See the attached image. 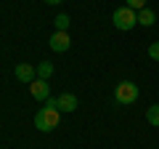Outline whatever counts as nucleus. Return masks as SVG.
<instances>
[{"instance_id":"f8f14e48","label":"nucleus","mask_w":159,"mask_h":149,"mask_svg":"<svg viewBox=\"0 0 159 149\" xmlns=\"http://www.w3.org/2000/svg\"><path fill=\"white\" fill-rule=\"evenodd\" d=\"M125 6L133 8V11H143L146 8V0H125Z\"/></svg>"},{"instance_id":"9b49d317","label":"nucleus","mask_w":159,"mask_h":149,"mask_svg":"<svg viewBox=\"0 0 159 149\" xmlns=\"http://www.w3.org/2000/svg\"><path fill=\"white\" fill-rule=\"evenodd\" d=\"M146 120L151 123L154 128H159V104H151V107L146 109Z\"/></svg>"},{"instance_id":"7ed1b4c3","label":"nucleus","mask_w":159,"mask_h":149,"mask_svg":"<svg viewBox=\"0 0 159 149\" xmlns=\"http://www.w3.org/2000/svg\"><path fill=\"white\" fill-rule=\"evenodd\" d=\"M111 22H114V27H117L119 32H127V29H133L138 24V11L122 6V8H117V11L111 13Z\"/></svg>"},{"instance_id":"20e7f679","label":"nucleus","mask_w":159,"mask_h":149,"mask_svg":"<svg viewBox=\"0 0 159 149\" xmlns=\"http://www.w3.org/2000/svg\"><path fill=\"white\" fill-rule=\"evenodd\" d=\"M29 96H32L34 101H48V99H51V85H48V80L29 83Z\"/></svg>"},{"instance_id":"9d476101","label":"nucleus","mask_w":159,"mask_h":149,"mask_svg":"<svg viewBox=\"0 0 159 149\" xmlns=\"http://www.w3.org/2000/svg\"><path fill=\"white\" fill-rule=\"evenodd\" d=\"M69 13H58L56 19H53V24H56V32H69Z\"/></svg>"},{"instance_id":"4468645a","label":"nucleus","mask_w":159,"mask_h":149,"mask_svg":"<svg viewBox=\"0 0 159 149\" xmlns=\"http://www.w3.org/2000/svg\"><path fill=\"white\" fill-rule=\"evenodd\" d=\"M48 6H58V3H64V0H45Z\"/></svg>"},{"instance_id":"f03ea898","label":"nucleus","mask_w":159,"mask_h":149,"mask_svg":"<svg viewBox=\"0 0 159 149\" xmlns=\"http://www.w3.org/2000/svg\"><path fill=\"white\" fill-rule=\"evenodd\" d=\"M138 96H141V91H138V85L133 80H122V83H117V88H114V101H117L119 107L135 104Z\"/></svg>"},{"instance_id":"6e6552de","label":"nucleus","mask_w":159,"mask_h":149,"mask_svg":"<svg viewBox=\"0 0 159 149\" xmlns=\"http://www.w3.org/2000/svg\"><path fill=\"white\" fill-rule=\"evenodd\" d=\"M154 22H157V13H154L151 8L138 11V24H143V27H154Z\"/></svg>"},{"instance_id":"1a4fd4ad","label":"nucleus","mask_w":159,"mask_h":149,"mask_svg":"<svg viewBox=\"0 0 159 149\" xmlns=\"http://www.w3.org/2000/svg\"><path fill=\"white\" fill-rule=\"evenodd\" d=\"M53 74V64L51 61H40L37 64V80H51Z\"/></svg>"},{"instance_id":"39448f33","label":"nucleus","mask_w":159,"mask_h":149,"mask_svg":"<svg viewBox=\"0 0 159 149\" xmlns=\"http://www.w3.org/2000/svg\"><path fill=\"white\" fill-rule=\"evenodd\" d=\"M48 46H51L56 53H66L69 46H72V37H69V32H53L51 40H48Z\"/></svg>"},{"instance_id":"f257e3e1","label":"nucleus","mask_w":159,"mask_h":149,"mask_svg":"<svg viewBox=\"0 0 159 149\" xmlns=\"http://www.w3.org/2000/svg\"><path fill=\"white\" fill-rule=\"evenodd\" d=\"M58 120H61V112L53 107H43L37 109V115H34V128L43 133H51L53 128H58Z\"/></svg>"},{"instance_id":"ddd939ff","label":"nucleus","mask_w":159,"mask_h":149,"mask_svg":"<svg viewBox=\"0 0 159 149\" xmlns=\"http://www.w3.org/2000/svg\"><path fill=\"white\" fill-rule=\"evenodd\" d=\"M148 56H151L154 61H159V40H154L151 46H148Z\"/></svg>"},{"instance_id":"0eeeda50","label":"nucleus","mask_w":159,"mask_h":149,"mask_svg":"<svg viewBox=\"0 0 159 149\" xmlns=\"http://www.w3.org/2000/svg\"><path fill=\"white\" fill-rule=\"evenodd\" d=\"M77 96H74V93H61V96H58V112H74V109H77Z\"/></svg>"},{"instance_id":"423d86ee","label":"nucleus","mask_w":159,"mask_h":149,"mask_svg":"<svg viewBox=\"0 0 159 149\" xmlns=\"http://www.w3.org/2000/svg\"><path fill=\"white\" fill-rule=\"evenodd\" d=\"M13 74H16V80H21V83L29 85V83L37 80V67H32V64H16Z\"/></svg>"}]
</instances>
